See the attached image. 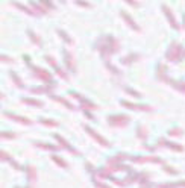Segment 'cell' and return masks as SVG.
I'll return each instance as SVG.
<instances>
[{
    "instance_id": "cell-3",
    "label": "cell",
    "mask_w": 185,
    "mask_h": 188,
    "mask_svg": "<svg viewBox=\"0 0 185 188\" xmlns=\"http://www.w3.org/2000/svg\"><path fill=\"white\" fill-rule=\"evenodd\" d=\"M85 129H87V132H88V133H90L91 137H94V138H96V140H97V141H99V143L102 144V146H105V147H108V146H109V143H108V141H106V140H105L103 137H100L99 133H96V132L92 131L91 128H88V126H87Z\"/></svg>"
},
{
    "instance_id": "cell-19",
    "label": "cell",
    "mask_w": 185,
    "mask_h": 188,
    "mask_svg": "<svg viewBox=\"0 0 185 188\" xmlns=\"http://www.w3.org/2000/svg\"><path fill=\"white\" fill-rule=\"evenodd\" d=\"M58 34H59L61 37L64 38V39H65V41L68 43V44H72V38H68V37H67V34H65V32H62V31H58Z\"/></svg>"
},
{
    "instance_id": "cell-4",
    "label": "cell",
    "mask_w": 185,
    "mask_h": 188,
    "mask_svg": "<svg viewBox=\"0 0 185 188\" xmlns=\"http://www.w3.org/2000/svg\"><path fill=\"white\" fill-rule=\"evenodd\" d=\"M121 105H125L126 108H129V109H140V111H150L152 108L147 106V105H134V103H129V102H121Z\"/></svg>"
},
{
    "instance_id": "cell-16",
    "label": "cell",
    "mask_w": 185,
    "mask_h": 188,
    "mask_svg": "<svg viewBox=\"0 0 185 188\" xmlns=\"http://www.w3.org/2000/svg\"><path fill=\"white\" fill-rule=\"evenodd\" d=\"M52 159H53V161H56V162H58L61 167H67V162H65V161H62L61 158H58V156H52Z\"/></svg>"
},
{
    "instance_id": "cell-9",
    "label": "cell",
    "mask_w": 185,
    "mask_h": 188,
    "mask_svg": "<svg viewBox=\"0 0 185 188\" xmlns=\"http://www.w3.org/2000/svg\"><path fill=\"white\" fill-rule=\"evenodd\" d=\"M162 9H164V12H166V15L168 17V20H170V24L173 26V27H176L178 29V24H176V21H175V15H171V12H170V9L167 8L166 5L162 6Z\"/></svg>"
},
{
    "instance_id": "cell-21",
    "label": "cell",
    "mask_w": 185,
    "mask_h": 188,
    "mask_svg": "<svg viewBox=\"0 0 185 188\" xmlns=\"http://www.w3.org/2000/svg\"><path fill=\"white\" fill-rule=\"evenodd\" d=\"M126 91H129L130 96H134V97H141V94L137 93V91H134V90H130V88H126Z\"/></svg>"
},
{
    "instance_id": "cell-13",
    "label": "cell",
    "mask_w": 185,
    "mask_h": 188,
    "mask_svg": "<svg viewBox=\"0 0 185 188\" xmlns=\"http://www.w3.org/2000/svg\"><path fill=\"white\" fill-rule=\"evenodd\" d=\"M135 59H138V55H129V56L126 58V59H123L121 62H123V64H129V62L135 61Z\"/></svg>"
},
{
    "instance_id": "cell-2",
    "label": "cell",
    "mask_w": 185,
    "mask_h": 188,
    "mask_svg": "<svg viewBox=\"0 0 185 188\" xmlns=\"http://www.w3.org/2000/svg\"><path fill=\"white\" fill-rule=\"evenodd\" d=\"M108 121H109V125H112V126L121 128V126H126L129 123V117L128 115H111L108 118Z\"/></svg>"
},
{
    "instance_id": "cell-7",
    "label": "cell",
    "mask_w": 185,
    "mask_h": 188,
    "mask_svg": "<svg viewBox=\"0 0 185 188\" xmlns=\"http://www.w3.org/2000/svg\"><path fill=\"white\" fill-rule=\"evenodd\" d=\"M35 70V73H37L38 77H41L43 80H46V82H50V79H52V76L50 73H47L46 70H43V68H34Z\"/></svg>"
},
{
    "instance_id": "cell-12",
    "label": "cell",
    "mask_w": 185,
    "mask_h": 188,
    "mask_svg": "<svg viewBox=\"0 0 185 188\" xmlns=\"http://www.w3.org/2000/svg\"><path fill=\"white\" fill-rule=\"evenodd\" d=\"M27 35H29V37H31L32 39H34V43H35V44H38V46H41V39H39L38 37H35L32 31H29V32H27Z\"/></svg>"
},
{
    "instance_id": "cell-23",
    "label": "cell",
    "mask_w": 185,
    "mask_h": 188,
    "mask_svg": "<svg viewBox=\"0 0 185 188\" xmlns=\"http://www.w3.org/2000/svg\"><path fill=\"white\" fill-rule=\"evenodd\" d=\"M97 187H99V188H109V187H106L105 184H97Z\"/></svg>"
},
{
    "instance_id": "cell-18",
    "label": "cell",
    "mask_w": 185,
    "mask_h": 188,
    "mask_svg": "<svg viewBox=\"0 0 185 188\" xmlns=\"http://www.w3.org/2000/svg\"><path fill=\"white\" fill-rule=\"evenodd\" d=\"M39 121H41V123H44V125H49V126H56V125H58V123L53 121V120H44V118H41Z\"/></svg>"
},
{
    "instance_id": "cell-11",
    "label": "cell",
    "mask_w": 185,
    "mask_h": 188,
    "mask_svg": "<svg viewBox=\"0 0 185 188\" xmlns=\"http://www.w3.org/2000/svg\"><path fill=\"white\" fill-rule=\"evenodd\" d=\"M23 102L27 103V105H34V106H37V108H41V106H43V102L34 100V99H23Z\"/></svg>"
},
{
    "instance_id": "cell-1",
    "label": "cell",
    "mask_w": 185,
    "mask_h": 188,
    "mask_svg": "<svg viewBox=\"0 0 185 188\" xmlns=\"http://www.w3.org/2000/svg\"><path fill=\"white\" fill-rule=\"evenodd\" d=\"M182 53H184V49L181 47V44L173 43L171 47H170L168 52H167V59H168V61H179L181 56H182Z\"/></svg>"
},
{
    "instance_id": "cell-6",
    "label": "cell",
    "mask_w": 185,
    "mask_h": 188,
    "mask_svg": "<svg viewBox=\"0 0 185 188\" xmlns=\"http://www.w3.org/2000/svg\"><path fill=\"white\" fill-rule=\"evenodd\" d=\"M121 17H123V18L126 20V23L129 24V26H130V27H132V29H135V31H140V27H138V24H137V23H134V20H132V17H130L129 14H128V12H125V11H121Z\"/></svg>"
},
{
    "instance_id": "cell-15",
    "label": "cell",
    "mask_w": 185,
    "mask_h": 188,
    "mask_svg": "<svg viewBox=\"0 0 185 188\" xmlns=\"http://www.w3.org/2000/svg\"><path fill=\"white\" fill-rule=\"evenodd\" d=\"M138 135H140V138H146V135H147V132H146V129L143 128V126H138Z\"/></svg>"
},
{
    "instance_id": "cell-5",
    "label": "cell",
    "mask_w": 185,
    "mask_h": 188,
    "mask_svg": "<svg viewBox=\"0 0 185 188\" xmlns=\"http://www.w3.org/2000/svg\"><path fill=\"white\" fill-rule=\"evenodd\" d=\"M62 53H64V59H65L67 67L70 68V72H76V67H74V64H73V58H72V55H70L67 50H64Z\"/></svg>"
},
{
    "instance_id": "cell-8",
    "label": "cell",
    "mask_w": 185,
    "mask_h": 188,
    "mask_svg": "<svg viewBox=\"0 0 185 188\" xmlns=\"http://www.w3.org/2000/svg\"><path fill=\"white\" fill-rule=\"evenodd\" d=\"M6 117H11L12 120H17L20 123H23V125H31V120H27V118H23V117H20V115H14V114L11 112H5Z\"/></svg>"
},
{
    "instance_id": "cell-17",
    "label": "cell",
    "mask_w": 185,
    "mask_h": 188,
    "mask_svg": "<svg viewBox=\"0 0 185 188\" xmlns=\"http://www.w3.org/2000/svg\"><path fill=\"white\" fill-rule=\"evenodd\" d=\"M11 76H12V79L15 80V84H17L18 87H23V84H21V80H20V77H18V76H17V75H15L14 72H11Z\"/></svg>"
},
{
    "instance_id": "cell-14",
    "label": "cell",
    "mask_w": 185,
    "mask_h": 188,
    "mask_svg": "<svg viewBox=\"0 0 185 188\" xmlns=\"http://www.w3.org/2000/svg\"><path fill=\"white\" fill-rule=\"evenodd\" d=\"M55 99H56V100H58V102H61V103H64V105H65L67 108H70V109H74V106H73V105H72V103H68L67 100H64V99H61V97H55Z\"/></svg>"
},
{
    "instance_id": "cell-22",
    "label": "cell",
    "mask_w": 185,
    "mask_h": 188,
    "mask_svg": "<svg viewBox=\"0 0 185 188\" xmlns=\"http://www.w3.org/2000/svg\"><path fill=\"white\" fill-rule=\"evenodd\" d=\"M170 135H182V132H181V129H171Z\"/></svg>"
},
{
    "instance_id": "cell-10",
    "label": "cell",
    "mask_w": 185,
    "mask_h": 188,
    "mask_svg": "<svg viewBox=\"0 0 185 188\" xmlns=\"http://www.w3.org/2000/svg\"><path fill=\"white\" fill-rule=\"evenodd\" d=\"M27 174H29V181H31V182H35V179H37V171H35V167H34V166H29V167H27Z\"/></svg>"
},
{
    "instance_id": "cell-20",
    "label": "cell",
    "mask_w": 185,
    "mask_h": 188,
    "mask_svg": "<svg viewBox=\"0 0 185 188\" xmlns=\"http://www.w3.org/2000/svg\"><path fill=\"white\" fill-rule=\"evenodd\" d=\"M38 147H44V149H56L55 146H50V144H41V143H37Z\"/></svg>"
}]
</instances>
